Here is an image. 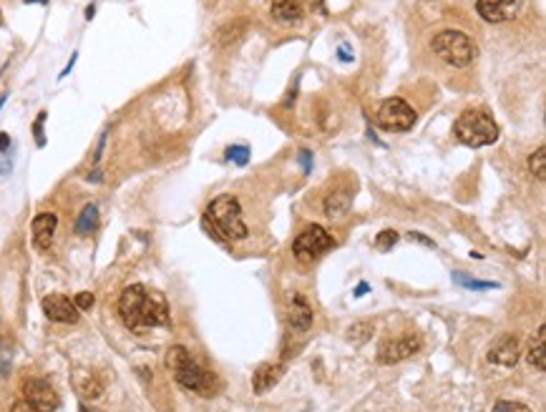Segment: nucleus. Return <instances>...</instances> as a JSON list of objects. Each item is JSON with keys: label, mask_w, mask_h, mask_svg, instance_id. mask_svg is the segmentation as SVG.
Segmentation results:
<instances>
[{"label": "nucleus", "mask_w": 546, "mask_h": 412, "mask_svg": "<svg viewBox=\"0 0 546 412\" xmlns=\"http://www.w3.org/2000/svg\"><path fill=\"white\" fill-rule=\"evenodd\" d=\"M526 0H476V13L486 23H504L516 18Z\"/></svg>", "instance_id": "1a4fd4ad"}, {"label": "nucleus", "mask_w": 546, "mask_h": 412, "mask_svg": "<svg viewBox=\"0 0 546 412\" xmlns=\"http://www.w3.org/2000/svg\"><path fill=\"white\" fill-rule=\"evenodd\" d=\"M526 166H528V173H531V176H536L539 181L546 179V149L544 146H539L534 154L528 156Z\"/></svg>", "instance_id": "412c9836"}, {"label": "nucleus", "mask_w": 546, "mask_h": 412, "mask_svg": "<svg viewBox=\"0 0 546 412\" xmlns=\"http://www.w3.org/2000/svg\"><path fill=\"white\" fill-rule=\"evenodd\" d=\"M493 412H531V407H526L524 402H511V400H501L493 405Z\"/></svg>", "instance_id": "a878e982"}, {"label": "nucleus", "mask_w": 546, "mask_h": 412, "mask_svg": "<svg viewBox=\"0 0 546 412\" xmlns=\"http://www.w3.org/2000/svg\"><path fill=\"white\" fill-rule=\"evenodd\" d=\"M0 25H3V13H0Z\"/></svg>", "instance_id": "e433bc0d"}, {"label": "nucleus", "mask_w": 546, "mask_h": 412, "mask_svg": "<svg viewBox=\"0 0 546 412\" xmlns=\"http://www.w3.org/2000/svg\"><path fill=\"white\" fill-rule=\"evenodd\" d=\"M453 281H458V284H461V287H466V289H474V292H486V289H496L498 287L496 281L474 279V277H466L463 272H456V274H453Z\"/></svg>", "instance_id": "5701e85b"}, {"label": "nucleus", "mask_w": 546, "mask_h": 412, "mask_svg": "<svg viewBox=\"0 0 546 412\" xmlns=\"http://www.w3.org/2000/svg\"><path fill=\"white\" fill-rule=\"evenodd\" d=\"M56 227H58V216L51 214V211H43L33 219V244L38 249H48L51 241H53Z\"/></svg>", "instance_id": "4468645a"}, {"label": "nucleus", "mask_w": 546, "mask_h": 412, "mask_svg": "<svg viewBox=\"0 0 546 412\" xmlns=\"http://www.w3.org/2000/svg\"><path fill=\"white\" fill-rule=\"evenodd\" d=\"M418 350H420V337L403 335V337H396V340L383 342V347H380V352H378V359L383 364H393V362H401V359L413 357Z\"/></svg>", "instance_id": "9d476101"}, {"label": "nucleus", "mask_w": 546, "mask_h": 412, "mask_svg": "<svg viewBox=\"0 0 546 412\" xmlns=\"http://www.w3.org/2000/svg\"><path fill=\"white\" fill-rule=\"evenodd\" d=\"M8 370H11V354H8V347L0 340V380L8 375Z\"/></svg>", "instance_id": "cd10ccee"}, {"label": "nucleus", "mask_w": 546, "mask_h": 412, "mask_svg": "<svg viewBox=\"0 0 546 412\" xmlns=\"http://www.w3.org/2000/svg\"><path fill=\"white\" fill-rule=\"evenodd\" d=\"M23 400L33 405L38 412H56L60 407V397L53 387L41 377H30L23 385Z\"/></svg>", "instance_id": "6e6552de"}, {"label": "nucleus", "mask_w": 546, "mask_h": 412, "mask_svg": "<svg viewBox=\"0 0 546 412\" xmlns=\"http://www.w3.org/2000/svg\"><path fill=\"white\" fill-rule=\"evenodd\" d=\"M11 412H38L33 405H28L25 400H18V402H13L11 405Z\"/></svg>", "instance_id": "c756f323"}, {"label": "nucleus", "mask_w": 546, "mask_h": 412, "mask_svg": "<svg viewBox=\"0 0 546 412\" xmlns=\"http://www.w3.org/2000/svg\"><path fill=\"white\" fill-rule=\"evenodd\" d=\"M73 387H76V392H78L81 400H96V397H101V392H103L101 380H98V377L93 375L91 370H76L73 372Z\"/></svg>", "instance_id": "dca6fc26"}, {"label": "nucleus", "mask_w": 546, "mask_h": 412, "mask_svg": "<svg viewBox=\"0 0 546 412\" xmlns=\"http://www.w3.org/2000/svg\"><path fill=\"white\" fill-rule=\"evenodd\" d=\"M227 159L234 164V166H247V161H249V149L247 146H229L227 149Z\"/></svg>", "instance_id": "b1692460"}, {"label": "nucleus", "mask_w": 546, "mask_h": 412, "mask_svg": "<svg viewBox=\"0 0 546 412\" xmlns=\"http://www.w3.org/2000/svg\"><path fill=\"white\" fill-rule=\"evenodd\" d=\"M415 111L408 101L403 98H388V101L380 103L378 108V126L383 131H393V133H405L415 126Z\"/></svg>", "instance_id": "0eeeda50"}, {"label": "nucleus", "mask_w": 546, "mask_h": 412, "mask_svg": "<svg viewBox=\"0 0 546 412\" xmlns=\"http://www.w3.org/2000/svg\"><path fill=\"white\" fill-rule=\"evenodd\" d=\"M433 53L443 60L446 66L453 68H466L471 66L479 55V48H476V41L471 36H466L463 30H441L438 36H433L431 43Z\"/></svg>", "instance_id": "39448f33"}, {"label": "nucleus", "mask_w": 546, "mask_h": 412, "mask_svg": "<svg viewBox=\"0 0 546 412\" xmlns=\"http://www.w3.org/2000/svg\"><path fill=\"white\" fill-rule=\"evenodd\" d=\"M528 364L536 367L539 372L546 370V324L536 329V337L528 345Z\"/></svg>", "instance_id": "6ab92c4d"}, {"label": "nucleus", "mask_w": 546, "mask_h": 412, "mask_svg": "<svg viewBox=\"0 0 546 412\" xmlns=\"http://www.w3.org/2000/svg\"><path fill=\"white\" fill-rule=\"evenodd\" d=\"M282 375H285V367H282V364H270V362L259 364L257 370H254V375H252V387H254V392H257V394H264L267 390H272L277 383H280V380H282Z\"/></svg>", "instance_id": "2eb2a0df"}, {"label": "nucleus", "mask_w": 546, "mask_h": 412, "mask_svg": "<svg viewBox=\"0 0 546 412\" xmlns=\"http://www.w3.org/2000/svg\"><path fill=\"white\" fill-rule=\"evenodd\" d=\"M519 357H521V347H519V340L514 335L498 337L491 345V352H488V362L498 364V367H514Z\"/></svg>", "instance_id": "f8f14e48"}, {"label": "nucleus", "mask_w": 546, "mask_h": 412, "mask_svg": "<svg viewBox=\"0 0 546 412\" xmlns=\"http://www.w3.org/2000/svg\"><path fill=\"white\" fill-rule=\"evenodd\" d=\"M453 133H456V138L461 144L479 149V146H488L493 141H498V133L501 131H498V124L493 121L491 114L481 111V108H468V111H463L456 119Z\"/></svg>", "instance_id": "20e7f679"}, {"label": "nucleus", "mask_w": 546, "mask_h": 412, "mask_svg": "<svg viewBox=\"0 0 546 412\" xmlns=\"http://www.w3.org/2000/svg\"><path fill=\"white\" fill-rule=\"evenodd\" d=\"M287 319H290V324H292L294 329H300V332H305V329L312 327V307L307 305V299L302 297V294H292V299H290V305H287Z\"/></svg>", "instance_id": "f3484780"}, {"label": "nucleus", "mask_w": 546, "mask_h": 412, "mask_svg": "<svg viewBox=\"0 0 546 412\" xmlns=\"http://www.w3.org/2000/svg\"><path fill=\"white\" fill-rule=\"evenodd\" d=\"M396 241H398V234L393 232V229H383V232L375 237V246H378L380 251H388Z\"/></svg>", "instance_id": "393cba45"}, {"label": "nucleus", "mask_w": 546, "mask_h": 412, "mask_svg": "<svg viewBox=\"0 0 546 412\" xmlns=\"http://www.w3.org/2000/svg\"><path fill=\"white\" fill-rule=\"evenodd\" d=\"M368 292H370V284H368V281H360L358 289H355V297H363V294H368Z\"/></svg>", "instance_id": "72a5a7b5"}, {"label": "nucleus", "mask_w": 546, "mask_h": 412, "mask_svg": "<svg viewBox=\"0 0 546 412\" xmlns=\"http://www.w3.org/2000/svg\"><path fill=\"white\" fill-rule=\"evenodd\" d=\"M372 332H375L372 322H355V324H350V329L345 332V337H348L353 345H363V342L370 340Z\"/></svg>", "instance_id": "4be33fe9"}, {"label": "nucleus", "mask_w": 546, "mask_h": 412, "mask_svg": "<svg viewBox=\"0 0 546 412\" xmlns=\"http://www.w3.org/2000/svg\"><path fill=\"white\" fill-rule=\"evenodd\" d=\"M96 227H98V206L96 204H86L81 216L76 219V234L89 237V234L96 232Z\"/></svg>", "instance_id": "aec40b11"}, {"label": "nucleus", "mask_w": 546, "mask_h": 412, "mask_svg": "<svg viewBox=\"0 0 546 412\" xmlns=\"http://www.w3.org/2000/svg\"><path fill=\"white\" fill-rule=\"evenodd\" d=\"M81 412H89V407H81Z\"/></svg>", "instance_id": "c9c22d12"}, {"label": "nucleus", "mask_w": 546, "mask_h": 412, "mask_svg": "<svg viewBox=\"0 0 546 412\" xmlns=\"http://www.w3.org/2000/svg\"><path fill=\"white\" fill-rule=\"evenodd\" d=\"M43 124H46V111L38 114L36 124H33V133H36V144L38 146H46V136H43Z\"/></svg>", "instance_id": "c85d7f7f"}, {"label": "nucleus", "mask_w": 546, "mask_h": 412, "mask_svg": "<svg viewBox=\"0 0 546 412\" xmlns=\"http://www.w3.org/2000/svg\"><path fill=\"white\" fill-rule=\"evenodd\" d=\"M43 314L48 317L51 322H63V324H76L78 322V307L63 294H48L43 297Z\"/></svg>", "instance_id": "9b49d317"}, {"label": "nucleus", "mask_w": 546, "mask_h": 412, "mask_svg": "<svg viewBox=\"0 0 546 412\" xmlns=\"http://www.w3.org/2000/svg\"><path fill=\"white\" fill-rule=\"evenodd\" d=\"M119 314L134 335H144L151 327H169V305L164 294L146 289L144 284H131L119 297Z\"/></svg>", "instance_id": "f257e3e1"}, {"label": "nucleus", "mask_w": 546, "mask_h": 412, "mask_svg": "<svg viewBox=\"0 0 546 412\" xmlns=\"http://www.w3.org/2000/svg\"><path fill=\"white\" fill-rule=\"evenodd\" d=\"M335 246V239H332V234H327V229L325 227H318V224H312V227H307L305 232L294 239L292 244V251H294V257L300 259V262H315V259H320L323 254H327V251Z\"/></svg>", "instance_id": "423d86ee"}, {"label": "nucleus", "mask_w": 546, "mask_h": 412, "mask_svg": "<svg viewBox=\"0 0 546 412\" xmlns=\"http://www.w3.org/2000/svg\"><path fill=\"white\" fill-rule=\"evenodd\" d=\"M167 364L181 387L192 390V392H197V394H204V397H209V394L216 392L214 375L202 370V367L192 359V354L186 352V347H181V345L171 347L167 352Z\"/></svg>", "instance_id": "7ed1b4c3"}, {"label": "nucleus", "mask_w": 546, "mask_h": 412, "mask_svg": "<svg viewBox=\"0 0 546 412\" xmlns=\"http://www.w3.org/2000/svg\"><path fill=\"white\" fill-rule=\"evenodd\" d=\"M272 18L280 23H300L302 20V3L300 0H270Z\"/></svg>", "instance_id": "a211bd4d"}, {"label": "nucleus", "mask_w": 546, "mask_h": 412, "mask_svg": "<svg viewBox=\"0 0 546 412\" xmlns=\"http://www.w3.org/2000/svg\"><path fill=\"white\" fill-rule=\"evenodd\" d=\"M300 161H302V171L310 173V168H312V154L310 151H300Z\"/></svg>", "instance_id": "7c9ffc66"}, {"label": "nucleus", "mask_w": 546, "mask_h": 412, "mask_svg": "<svg viewBox=\"0 0 546 412\" xmlns=\"http://www.w3.org/2000/svg\"><path fill=\"white\" fill-rule=\"evenodd\" d=\"M93 13H96V8L89 6V11H86V18H93Z\"/></svg>", "instance_id": "f704fd0d"}, {"label": "nucleus", "mask_w": 546, "mask_h": 412, "mask_svg": "<svg viewBox=\"0 0 546 412\" xmlns=\"http://www.w3.org/2000/svg\"><path fill=\"white\" fill-rule=\"evenodd\" d=\"M93 302H96V299H93V294H91V292H78L76 294V299H73V305H76L78 307V312H81V310H91V307H93Z\"/></svg>", "instance_id": "bb28decb"}, {"label": "nucleus", "mask_w": 546, "mask_h": 412, "mask_svg": "<svg viewBox=\"0 0 546 412\" xmlns=\"http://www.w3.org/2000/svg\"><path fill=\"white\" fill-rule=\"evenodd\" d=\"M408 239H410V241H420L423 246H436L431 239H428V237H423V234H413V232H410V234H408Z\"/></svg>", "instance_id": "2f4dec72"}, {"label": "nucleus", "mask_w": 546, "mask_h": 412, "mask_svg": "<svg viewBox=\"0 0 546 412\" xmlns=\"http://www.w3.org/2000/svg\"><path fill=\"white\" fill-rule=\"evenodd\" d=\"M350 209H353V192H350L348 186H340V189L330 192L327 197H325V201H323L325 216H327V219H332V221L345 219V216L350 214Z\"/></svg>", "instance_id": "ddd939ff"}, {"label": "nucleus", "mask_w": 546, "mask_h": 412, "mask_svg": "<svg viewBox=\"0 0 546 412\" xmlns=\"http://www.w3.org/2000/svg\"><path fill=\"white\" fill-rule=\"evenodd\" d=\"M204 229L214 237L216 241H234L245 239L249 229L242 219V206L232 194H222L209 201L204 214Z\"/></svg>", "instance_id": "f03ea898"}, {"label": "nucleus", "mask_w": 546, "mask_h": 412, "mask_svg": "<svg viewBox=\"0 0 546 412\" xmlns=\"http://www.w3.org/2000/svg\"><path fill=\"white\" fill-rule=\"evenodd\" d=\"M8 151H11V136L0 133V154H8Z\"/></svg>", "instance_id": "473e14b6"}]
</instances>
